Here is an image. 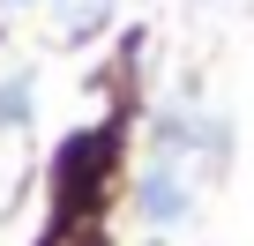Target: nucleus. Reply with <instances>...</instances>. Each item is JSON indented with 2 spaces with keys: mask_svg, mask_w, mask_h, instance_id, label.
Segmentation results:
<instances>
[{
  "mask_svg": "<svg viewBox=\"0 0 254 246\" xmlns=\"http://www.w3.org/2000/svg\"><path fill=\"white\" fill-rule=\"evenodd\" d=\"M8 8H30V0H8Z\"/></svg>",
  "mask_w": 254,
  "mask_h": 246,
  "instance_id": "20e7f679",
  "label": "nucleus"
},
{
  "mask_svg": "<svg viewBox=\"0 0 254 246\" xmlns=\"http://www.w3.org/2000/svg\"><path fill=\"white\" fill-rule=\"evenodd\" d=\"M0 127H30V75L0 82Z\"/></svg>",
  "mask_w": 254,
  "mask_h": 246,
  "instance_id": "7ed1b4c3",
  "label": "nucleus"
},
{
  "mask_svg": "<svg viewBox=\"0 0 254 246\" xmlns=\"http://www.w3.org/2000/svg\"><path fill=\"white\" fill-rule=\"evenodd\" d=\"M105 15H112V0H60V30L67 38H90Z\"/></svg>",
  "mask_w": 254,
  "mask_h": 246,
  "instance_id": "f03ea898",
  "label": "nucleus"
},
{
  "mask_svg": "<svg viewBox=\"0 0 254 246\" xmlns=\"http://www.w3.org/2000/svg\"><path fill=\"white\" fill-rule=\"evenodd\" d=\"M135 209H142V224H150V231H172V224H187V209H194L187 157L157 149V157H150V172L135 179Z\"/></svg>",
  "mask_w": 254,
  "mask_h": 246,
  "instance_id": "f257e3e1",
  "label": "nucleus"
}]
</instances>
